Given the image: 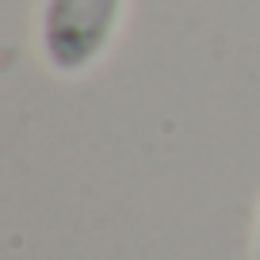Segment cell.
Here are the masks:
<instances>
[{
	"label": "cell",
	"instance_id": "obj_1",
	"mask_svg": "<svg viewBox=\"0 0 260 260\" xmlns=\"http://www.w3.org/2000/svg\"><path fill=\"white\" fill-rule=\"evenodd\" d=\"M122 0H46L42 8V54L54 73H84L111 46Z\"/></svg>",
	"mask_w": 260,
	"mask_h": 260
}]
</instances>
